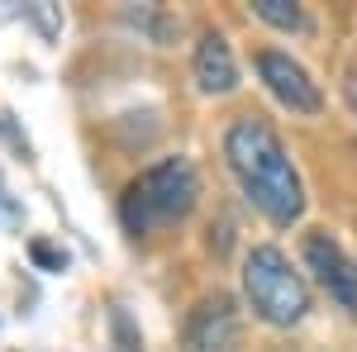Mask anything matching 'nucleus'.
Listing matches in <instances>:
<instances>
[{"label": "nucleus", "mask_w": 357, "mask_h": 352, "mask_svg": "<svg viewBox=\"0 0 357 352\" xmlns=\"http://www.w3.org/2000/svg\"><path fill=\"white\" fill-rule=\"evenodd\" d=\"M110 333H114V348L119 352H143V333L129 324V309L124 305H110Z\"/></svg>", "instance_id": "obj_9"}, {"label": "nucleus", "mask_w": 357, "mask_h": 352, "mask_svg": "<svg viewBox=\"0 0 357 352\" xmlns=\"http://www.w3.org/2000/svg\"><path fill=\"white\" fill-rule=\"evenodd\" d=\"M238 328H243V319H238L234 296L215 291V296H205L191 314H186L181 352H229L234 343H238Z\"/></svg>", "instance_id": "obj_4"}, {"label": "nucleus", "mask_w": 357, "mask_h": 352, "mask_svg": "<svg viewBox=\"0 0 357 352\" xmlns=\"http://www.w3.org/2000/svg\"><path fill=\"white\" fill-rule=\"evenodd\" d=\"M243 296L252 314L276 328H291L310 314V291H305L301 271H291L286 252L272 243H257L243 257Z\"/></svg>", "instance_id": "obj_3"}, {"label": "nucleus", "mask_w": 357, "mask_h": 352, "mask_svg": "<svg viewBox=\"0 0 357 352\" xmlns=\"http://www.w3.org/2000/svg\"><path fill=\"white\" fill-rule=\"evenodd\" d=\"M24 20H33V24L43 29V38H57V29H62V15H57L53 5H29Z\"/></svg>", "instance_id": "obj_11"}, {"label": "nucleus", "mask_w": 357, "mask_h": 352, "mask_svg": "<svg viewBox=\"0 0 357 352\" xmlns=\"http://www.w3.org/2000/svg\"><path fill=\"white\" fill-rule=\"evenodd\" d=\"M195 195H200V171L191 158H162L158 167L138 171L134 181L119 195V219L134 238H148L167 224H181L195 210Z\"/></svg>", "instance_id": "obj_2"}, {"label": "nucleus", "mask_w": 357, "mask_h": 352, "mask_svg": "<svg viewBox=\"0 0 357 352\" xmlns=\"http://www.w3.org/2000/svg\"><path fill=\"white\" fill-rule=\"evenodd\" d=\"M191 72H195V86H200L205 95H229V91L238 86V62L229 53V38H224V33H215V29L200 33Z\"/></svg>", "instance_id": "obj_7"}, {"label": "nucleus", "mask_w": 357, "mask_h": 352, "mask_svg": "<svg viewBox=\"0 0 357 352\" xmlns=\"http://www.w3.org/2000/svg\"><path fill=\"white\" fill-rule=\"evenodd\" d=\"M257 72H262L267 91H272V95L291 109V114H319V109H324V95H319L314 77H310V72H305L291 53L262 48V53H257Z\"/></svg>", "instance_id": "obj_5"}, {"label": "nucleus", "mask_w": 357, "mask_h": 352, "mask_svg": "<svg viewBox=\"0 0 357 352\" xmlns=\"http://www.w3.org/2000/svg\"><path fill=\"white\" fill-rule=\"evenodd\" d=\"M29 257H33L43 271H67V252L53 247V243H29Z\"/></svg>", "instance_id": "obj_10"}, {"label": "nucleus", "mask_w": 357, "mask_h": 352, "mask_svg": "<svg viewBox=\"0 0 357 352\" xmlns=\"http://www.w3.org/2000/svg\"><path fill=\"white\" fill-rule=\"evenodd\" d=\"M224 158H229V171L238 176L243 195L272 219V224H296L305 210V186L296 176V167L286 158L281 138L267 119L257 114H238L224 134Z\"/></svg>", "instance_id": "obj_1"}, {"label": "nucleus", "mask_w": 357, "mask_h": 352, "mask_svg": "<svg viewBox=\"0 0 357 352\" xmlns=\"http://www.w3.org/2000/svg\"><path fill=\"white\" fill-rule=\"evenodd\" d=\"M252 15L267 20L272 29H305L301 5H291V0H252Z\"/></svg>", "instance_id": "obj_8"}, {"label": "nucleus", "mask_w": 357, "mask_h": 352, "mask_svg": "<svg viewBox=\"0 0 357 352\" xmlns=\"http://www.w3.org/2000/svg\"><path fill=\"white\" fill-rule=\"evenodd\" d=\"M0 210H5V215H20V200L5 190V181H0Z\"/></svg>", "instance_id": "obj_12"}, {"label": "nucleus", "mask_w": 357, "mask_h": 352, "mask_svg": "<svg viewBox=\"0 0 357 352\" xmlns=\"http://www.w3.org/2000/svg\"><path fill=\"white\" fill-rule=\"evenodd\" d=\"M305 267L314 271V281H319L343 309H353V314H357V267L343 257V247L333 243L324 229L305 234Z\"/></svg>", "instance_id": "obj_6"}]
</instances>
